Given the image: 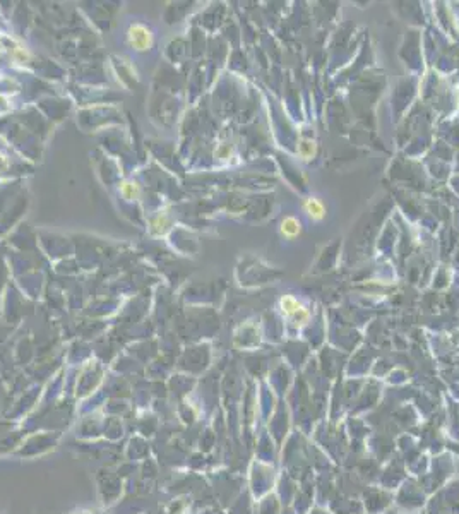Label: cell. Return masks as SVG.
I'll return each mask as SVG.
<instances>
[{"mask_svg": "<svg viewBox=\"0 0 459 514\" xmlns=\"http://www.w3.org/2000/svg\"><path fill=\"white\" fill-rule=\"evenodd\" d=\"M281 305H283V310L286 312V314H290V315H291V314H297V315H298V312L301 310L300 304H298V302L295 300L293 297H284L283 300H281Z\"/></svg>", "mask_w": 459, "mask_h": 514, "instance_id": "3957f363", "label": "cell"}, {"mask_svg": "<svg viewBox=\"0 0 459 514\" xmlns=\"http://www.w3.org/2000/svg\"><path fill=\"white\" fill-rule=\"evenodd\" d=\"M281 232L288 238H293V236H297L300 233V223L295 218H286L283 221V225H281Z\"/></svg>", "mask_w": 459, "mask_h": 514, "instance_id": "6da1fadb", "label": "cell"}, {"mask_svg": "<svg viewBox=\"0 0 459 514\" xmlns=\"http://www.w3.org/2000/svg\"><path fill=\"white\" fill-rule=\"evenodd\" d=\"M305 211L315 219H321L324 216V206L317 201V199H307L305 202Z\"/></svg>", "mask_w": 459, "mask_h": 514, "instance_id": "7a4b0ae2", "label": "cell"}]
</instances>
